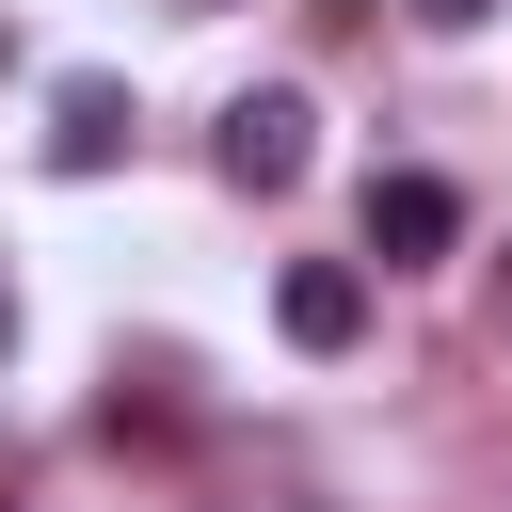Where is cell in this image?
Masks as SVG:
<instances>
[{
	"label": "cell",
	"instance_id": "cell-1",
	"mask_svg": "<svg viewBox=\"0 0 512 512\" xmlns=\"http://www.w3.org/2000/svg\"><path fill=\"white\" fill-rule=\"evenodd\" d=\"M368 256H384V272H432V256H464V192H448L432 160H384V176H368Z\"/></svg>",
	"mask_w": 512,
	"mask_h": 512
},
{
	"label": "cell",
	"instance_id": "cell-7",
	"mask_svg": "<svg viewBox=\"0 0 512 512\" xmlns=\"http://www.w3.org/2000/svg\"><path fill=\"white\" fill-rule=\"evenodd\" d=\"M192 16H224V0H192Z\"/></svg>",
	"mask_w": 512,
	"mask_h": 512
},
{
	"label": "cell",
	"instance_id": "cell-5",
	"mask_svg": "<svg viewBox=\"0 0 512 512\" xmlns=\"http://www.w3.org/2000/svg\"><path fill=\"white\" fill-rule=\"evenodd\" d=\"M416 16H432V32H480V16H496V0H416Z\"/></svg>",
	"mask_w": 512,
	"mask_h": 512
},
{
	"label": "cell",
	"instance_id": "cell-2",
	"mask_svg": "<svg viewBox=\"0 0 512 512\" xmlns=\"http://www.w3.org/2000/svg\"><path fill=\"white\" fill-rule=\"evenodd\" d=\"M240 192H304V160H320V112L272 80V96H224V144H208Z\"/></svg>",
	"mask_w": 512,
	"mask_h": 512
},
{
	"label": "cell",
	"instance_id": "cell-6",
	"mask_svg": "<svg viewBox=\"0 0 512 512\" xmlns=\"http://www.w3.org/2000/svg\"><path fill=\"white\" fill-rule=\"evenodd\" d=\"M0 352H16V288H0Z\"/></svg>",
	"mask_w": 512,
	"mask_h": 512
},
{
	"label": "cell",
	"instance_id": "cell-3",
	"mask_svg": "<svg viewBox=\"0 0 512 512\" xmlns=\"http://www.w3.org/2000/svg\"><path fill=\"white\" fill-rule=\"evenodd\" d=\"M272 336L288 352H352L368 336V256H288L272 272Z\"/></svg>",
	"mask_w": 512,
	"mask_h": 512
},
{
	"label": "cell",
	"instance_id": "cell-4",
	"mask_svg": "<svg viewBox=\"0 0 512 512\" xmlns=\"http://www.w3.org/2000/svg\"><path fill=\"white\" fill-rule=\"evenodd\" d=\"M128 160V80H64L48 96V176H112Z\"/></svg>",
	"mask_w": 512,
	"mask_h": 512
}]
</instances>
